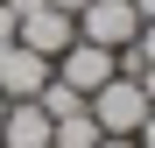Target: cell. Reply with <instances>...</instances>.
<instances>
[{
	"label": "cell",
	"instance_id": "1",
	"mask_svg": "<svg viewBox=\"0 0 155 148\" xmlns=\"http://www.w3.org/2000/svg\"><path fill=\"white\" fill-rule=\"evenodd\" d=\"M85 106H92V120H99V134H134L141 120L155 113V92H148V78H127V71H113V78L99 85Z\"/></svg>",
	"mask_w": 155,
	"mask_h": 148
},
{
	"label": "cell",
	"instance_id": "2",
	"mask_svg": "<svg viewBox=\"0 0 155 148\" xmlns=\"http://www.w3.org/2000/svg\"><path fill=\"white\" fill-rule=\"evenodd\" d=\"M134 35H141V14H134V0H85V7H78V42L127 49Z\"/></svg>",
	"mask_w": 155,
	"mask_h": 148
},
{
	"label": "cell",
	"instance_id": "3",
	"mask_svg": "<svg viewBox=\"0 0 155 148\" xmlns=\"http://www.w3.org/2000/svg\"><path fill=\"white\" fill-rule=\"evenodd\" d=\"M14 42H28L35 57H49V64H57L64 49L78 42V14H64V7H49V0H42V7H28V14L14 21Z\"/></svg>",
	"mask_w": 155,
	"mask_h": 148
},
{
	"label": "cell",
	"instance_id": "4",
	"mask_svg": "<svg viewBox=\"0 0 155 148\" xmlns=\"http://www.w3.org/2000/svg\"><path fill=\"white\" fill-rule=\"evenodd\" d=\"M49 85V57H35L28 42H0V99H35Z\"/></svg>",
	"mask_w": 155,
	"mask_h": 148
},
{
	"label": "cell",
	"instance_id": "5",
	"mask_svg": "<svg viewBox=\"0 0 155 148\" xmlns=\"http://www.w3.org/2000/svg\"><path fill=\"white\" fill-rule=\"evenodd\" d=\"M113 57H120V49H99V42H71L64 57H57V78H64L71 92H85V99H92L99 85L113 78Z\"/></svg>",
	"mask_w": 155,
	"mask_h": 148
},
{
	"label": "cell",
	"instance_id": "6",
	"mask_svg": "<svg viewBox=\"0 0 155 148\" xmlns=\"http://www.w3.org/2000/svg\"><path fill=\"white\" fill-rule=\"evenodd\" d=\"M0 148H49V113L35 99H7V120H0Z\"/></svg>",
	"mask_w": 155,
	"mask_h": 148
},
{
	"label": "cell",
	"instance_id": "7",
	"mask_svg": "<svg viewBox=\"0 0 155 148\" xmlns=\"http://www.w3.org/2000/svg\"><path fill=\"white\" fill-rule=\"evenodd\" d=\"M106 134H99V120H92V106H78V113H64V120H49V148H99Z\"/></svg>",
	"mask_w": 155,
	"mask_h": 148
},
{
	"label": "cell",
	"instance_id": "8",
	"mask_svg": "<svg viewBox=\"0 0 155 148\" xmlns=\"http://www.w3.org/2000/svg\"><path fill=\"white\" fill-rule=\"evenodd\" d=\"M127 49L141 57V78H155V21H141V35L127 42Z\"/></svg>",
	"mask_w": 155,
	"mask_h": 148
},
{
	"label": "cell",
	"instance_id": "9",
	"mask_svg": "<svg viewBox=\"0 0 155 148\" xmlns=\"http://www.w3.org/2000/svg\"><path fill=\"white\" fill-rule=\"evenodd\" d=\"M134 141H141V148H155V113H148L141 127H134Z\"/></svg>",
	"mask_w": 155,
	"mask_h": 148
},
{
	"label": "cell",
	"instance_id": "10",
	"mask_svg": "<svg viewBox=\"0 0 155 148\" xmlns=\"http://www.w3.org/2000/svg\"><path fill=\"white\" fill-rule=\"evenodd\" d=\"M99 148H141L134 134H106V141H99Z\"/></svg>",
	"mask_w": 155,
	"mask_h": 148
},
{
	"label": "cell",
	"instance_id": "11",
	"mask_svg": "<svg viewBox=\"0 0 155 148\" xmlns=\"http://www.w3.org/2000/svg\"><path fill=\"white\" fill-rule=\"evenodd\" d=\"M14 35V14H7V0H0V42H7Z\"/></svg>",
	"mask_w": 155,
	"mask_h": 148
},
{
	"label": "cell",
	"instance_id": "12",
	"mask_svg": "<svg viewBox=\"0 0 155 148\" xmlns=\"http://www.w3.org/2000/svg\"><path fill=\"white\" fill-rule=\"evenodd\" d=\"M134 14H141V21H155V0H134Z\"/></svg>",
	"mask_w": 155,
	"mask_h": 148
},
{
	"label": "cell",
	"instance_id": "13",
	"mask_svg": "<svg viewBox=\"0 0 155 148\" xmlns=\"http://www.w3.org/2000/svg\"><path fill=\"white\" fill-rule=\"evenodd\" d=\"M49 7H64V14H78V7H85V0H49Z\"/></svg>",
	"mask_w": 155,
	"mask_h": 148
},
{
	"label": "cell",
	"instance_id": "14",
	"mask_svg": "<svg viewBox=\"0 0 155 148\" xmlns=\"http://www.w3.org/2000/svg\"><path fill=\"white\" fill-rule=\"evenodd\" d=\"M0 120H7V99H0Z\"/></svg>",
	"mask_w": 155,
	"mask_h": 148
},
{
	"label": "cell",
	"instance_id": "15",
	"mask_svg": "<svg viewBox=\"0 0 155 148\" xmlns=\"http://www.w3.org/2000/svg\"><path fill=\"white\" fill-rule=\"evenodd\" d=\"M148 92H155V78H148Z\"/></svg>",
	"mask_w": 155,
	"mask_h": 148
}]
</instances>
